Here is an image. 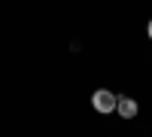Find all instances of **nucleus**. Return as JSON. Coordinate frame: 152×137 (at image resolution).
<instances>
[{
	"label": "nucleus",
	"mask_w": 152,
	"mask_h": 137,
	"mask_svg": "<svg viewBox=\"0 0 152 137\" xmlns=\"http://www.w3.org/2000/svg\"><path fill=\"white\" fill-rule=\"evenodd\" d=\"M91 107L97 110V113H113V110H116V95L107 92V89H97L91 95Z\"/></svg>",
	"instance_id": "nucleus-1"
},
{
	"label": "nucleus",
	"mask_w": 152,
	"mask_h": 137,
	"mask_svg": "<svg viewBox=\"0 0 152 137\" xmlns=\"http://www.w3.org/2000/svg\"><path fill=\"white\" fill-rule=\"evenodd\" d=\"M116 113L122 119H134L137 116V104L131 101V97H122V101H116Z\"/></svg>",
	"instance_id": "nucleus-2"
},
{
	"label": "nucleus",
	"mask_w": 152,
	"mask_h": 137,
	"mask_svg": "<svg viewBox=\"0 0 152 137\" xmlns=\"http://www.w3.org/2000/svg\"><path fill=\"white\" fill-rule=\"evenodd\" d=\"M149 37H152V21H149Z\"/></svg>",
	"instance_id": "nucleus-3"
}]
</instances>
